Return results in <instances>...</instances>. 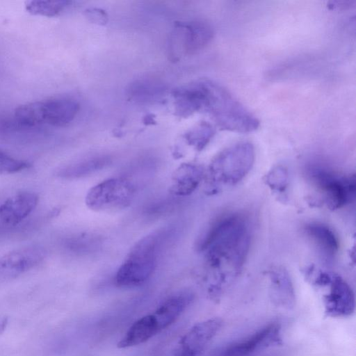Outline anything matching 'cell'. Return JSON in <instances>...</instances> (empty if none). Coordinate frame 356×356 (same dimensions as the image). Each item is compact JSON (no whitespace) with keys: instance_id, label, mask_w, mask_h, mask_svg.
Returning <instances> with one entry per match:
<instances>
[{"instance_id":"cell-1","label":"cell","mask_w":356,"mask_h":356,"mask_svg":"<svg viewBox=\"0 0 356 356\" xmlns=\"http://www.w3.org/2000/svg\"><path fill=\"white\" fill-rule=\"evenodd\" d=\"M251 243L248 218L241 213L224 214L215 220L197 242V249L205 252L207 290L218 300L240 274Z\"/></svg>"},{"instance_id":"cell-2","label":"cell","mask_w":356,"mask_h":356,"mask_svg":"<svg viewBox=\"0 0 356 356\" xmlns=\"http://www.w3.org/2000/svg\"><path fill=\"white\" fill-rule=\"evenodd\" d=\"M254 159V148L249 142H238L220 152L204 175L207 192L215 193L240 182L251 170Z\"/></svg>"},{"instance_id":"cell-3","label":"cell","mask_w":356,"mask_h":356,"mask_svg":"<svg viewBox=\"0 0 356 356\" xmlns=\"http://www.w3.org/2000/svg\"><path fill=\"white\" fill-rule=\"evenodd\" d=\"M203 111L210 114L221 130L247 134L259 127V121L254 115L227 90L211 81H207Z\"/></svg>"},{"instance_id":"cell-4","label":"cell","mask_w":356,"mask_h":356,"mask_svg":"<svg viewBox=\"0 0 356 356\" xmlns=\"http://www.w3.org/2000/svg\"><path fill=\"white\" fill-rule=\"evenodd\" d=\"M168 231L163 229L152 232L135 243L117 271L115 282L118 286H139L150 277Z\"/></svg>"},{"instance_id":"cell-5","label":"cell","mask_w":356,"mask_h":356,"mask_svg":"<svg viewBox=\"0 0 356 356\" xmlns=\"http://www.w3.org/2000/svg\"><path fill=\"white\" fill-rule=\"evenodd\" d=\"M307 177L329 209H341L355 199V175H340L326 167L313 165L307 169Z\"/></svg>"},{"instance_id":"cell-6","label":"cell","mask_w":356,"mask_h":356,"mask_svg":"<svg viewBox=\"0 0 356 356\" xmlns=\"http://www.w3.org/2000/svg\"><path fill=\"white\" fill-rule=\"evenodd\" d=\"M135 191L134 183L128 178L108 179L88 191L86 204L88 208L96 211L120 210L131 204Z\"/></svg>"},{"instance_id":"cell-7","label":"cell","mask_w":356,"mask_h":356,"mask_svg":"<svg viewBox=\"0 0 356 356\" xmlns=\"http://www.w3.org/2000/svg\"><path fill=\"white\" fill-rule=\"evenodd\" d=\"M281 330L278 323H269L245 339L226 345L214 356H255L282 343Z\"/></svg>"},{"instance_id":"cell-8","label":"cell","mask_w":356,"mask_h":356,"mask_svg":"<svg viewBox=\"0 0 356 356\" xmlns=\"http://www.w3.org/2000/svg\"><path fill=\"white\" fill-rule=\"evenodd\" d=\"M324 288L327 289L323 296L324 313L326 316L348 317L354 313V292L341 276L334 273L330 282Z\"/></svg>"},{"instance_id":"cell-9","label":"cell","mask_w":356,"mask_h":356,"mask_svg":"<svg viewBox=\"0 0 356 356\" xmlns=\"http://www.w3.org/2000/svg\"><path fill=\"white\" fill-rule=\"evenodd\" d=\"M222 325L219 318L196 323L181 337L172 356H201Z\"/></svg>"},{"instance_id":"cell-10","label":"cell","mask_w":356,"mask_h":356,"mask_svg":"<svg viewBox=\"0 0 356 356\" xmlns=\"http://www.w3.org/2000/svg\"><path fill=\"white\" fill-rule=\"evenodd\" d=\"M40 246L19 248L0 258V279L12 278L38 266L46 257Z\"/></svg>"},{"instance_id":"cell-11","label":"cell","mask_w":356,"mask_h":356,"mask_svg":"<svg viewBox=\"0 0 356 356\" xmlns=\"http://www.w3.org/2000/svg\"><path fill=\"white\" fill-rule=\"evenodd\" d=\"M211 26L202 21L195 20L178 24L175 30V44L186 55H193L202 50L212 40Z\"/></svg>"},{"instance_id":"cell-12","label":"cell","mask_w":356,"mask_h":356,"mask_svg":"<svg viewBox=\"0 0 356 356\" xmlns=\"http://www.w3.org/2000/svg\"><path fill=\"white\" fill-rule=\"evenodd\" d=\"M269 293L273 303L283 309H293L296 304L293 284L287 270L282 266L271 267L266 272Z\"/></svg>"},{"instance_id":"cell-13","label":"cell","mask_w":356,"mask_h":356,"mask_svg":"<svg viewBox=\"0 0 356 356\" xmlns=\"http://www.w3.org/2000/svg\"><path fill=\"white\" fill-rule=\"evenodd\" d=\"M172 95L176 114L181 117H188L203 110L207 95V80L176 89Z\"/></svg>"},{"instance_id":"cell-14","label":"cell","mask_w":356,"mask_h":356,"mask_svg":"<svg viewBox=\"0 0 356 356\" xmlns=\"http://www.w3.org/2000/svg\"><path fill=\"white\" fill-rule=\"evenodd\" d=\"M38 195L31 192H21L0 205V220L6 225H17L24 220L38 204Z\"/></svg>"},{"instance_id":"cell-15","label":"cell","mask_w":356,"mask_h":356,"mask_svg":"<svg viewBox=\"0 0 356 356\" xmlns=\"http://www.w3.org/2000/svg\"><path fill=\"white\" fill-rule=\"evenodd\" d=\"M41 102L43 122L55 127L70 124L80 108L76 101L70 98H54Z\"/></svg>"},{"instance_id":"cell-16","label":"cell","mask_w":356,"mask_h":356,"mask_svg":"<svg viewBox=\"0 0 356 356\" xmlns=\"http://www.w3.org/2000/svg\"><path fill=\"white\" fill-rule=\"evenodd\" d=\"M204 175L205 171L200 165L181 164L172 175L170 191L177 196L188 195L198 187Z\"/></svg>"},{"instance_id":"cell-17","label":"cell","mask_w":356,"mask_h":356,"mask_svg":"<svg viewBox=\"0 0 356 356\" xmlns=\"http://www.w3.org/2000/svg\"><path fill=\"white\" fill-rule=\"evenodd\" d=\"M193 294L188 291L170 296L153 312L163 330L173 323L191 303Z\"/></svg>"},{"instance_id":"cell-18","label":"cell","mask_w":356,"mask_h":356,"mask_svg":"<svg viewBox=\"0 0 356 356\" xmlns=\"http://www.w3.org/2000/svg\"><path fill=\"white\" fill-rule=\"evenodd\" d=\"M304 232L323 257L327 260L334 258L339 243L336 234L328 225L320 222H310L305 225Z\"/></svg>"},{"instance_id":"cell-19","label":"cell","mask_w":356,"mask_h":356,"mask_svg":"<svg viewBox=\"0 0 356 356\" xmlns=\"http://www.w3.org/2000/svg\"><path fill=\"white\" fill-rule=\"evenodd\" d=\"M161 331L159 324L152 314L145 315L135 321L118 343L120 348L140 345L148 341Z\"/></svg>"},{"instance_id":"cell-20","label":"cell","mask_w":356,"mask_h":356,"mask_svg":"<svg viewBox=\"0 0 356 356\" xmlns=\"http://www.w3.org/2000/svg\"><path fill=\"white\" fill-rule=\"evenodd\" d=\"M111 162V159L107 155L94 156L65 166L57 175L65 179L80 178L104 169Z\"/></svg>"},{"instance_id":"cell-21","label":"cell","mask_w":356,"mask_h":356,"mask_svg":"<svg viewBox=\"0 0 356 356\" xmlns=\"http://www.w3.org/2000/svg\"><path fill=\"white\" fill-rule=\"evenodd\" d=\"M70 3V1L63 0H33L26 2L25 8L33 15L54 17L58 15Z\"/></svg>"},{"instance_id":"cell-22","label":"cell","mask_w":356,"mask_h":356,"mask_svg":"<svg viewBox=\"0 0 356 356\" xmlns=\"http://www.w3.org/2000/svg\"><path fill=\"white\" fill-rule=\"evenodd\" d=\"M17 121L22 125L33 127L43 123L41 101L27 103L15 110Z\"/></svg>"},{"instance_id":"cell-23","label":"cell","mask_w":356,"mask_h":356,"mask_svg":"<svg viewBox=\"0 0 356 356\" xmlns=\"http://www.w3.org/2000/svg\"><path fill=\"white\" fill-rule=\"evenodd\" d=\"M264 182L277 195L286 193L289 184V172L286 167L278 165L273 167L264 177Z\"/></svg>"},{"instance_id":"cell-24","label":"cell","mask_w":356,"mask_h":356,"mask_svg":"<svg viewBox=\"0 0 356 356\" xmlns=\"http://www.w3.org/2000/svg\"><path fill=\"white\" fill-rule=\"evenodd\" d=\"M215 134V129L207 122H201L185 134L188 143L201 151L203 149Z\"/></svg>"},{"instance_id":"cell-25","label":"cell","mask_w":356,"mask_h":356,"mask_svg":"<svg viewBox=\"0 0 356 356\" xmlns=\"http://www.w3.org/2000/svg\"><path fill=\"white\" fill-rule=\"evenodd\" d=\"M163 88L160 83L151 81H136L130 87V95L135 98L144 99L160 94Z\"/></svg>"},{"instance_id":"cell-26","label":"cell","mask_w":356,"mask_h":356,"mask_svg":"<svg viewBox=\"0 0 356 356\" xmlns=\"http://www.w3.org/2000/svg\"><path fill=\"white\" fill-rule=\"evenodd\" d=\"M31 164L26 161L13 158L0 149V174H13L28 169Z\"/></svg>"},{"instance_id":"cell-27","label":"cell","mask_w":356,"mask_h":356,"mask_svg":"<svg viewBox=\"0 0 356 356\" xmlns=\"http://www.w3.org/2000/svg\"><path fill=\"white\" fill-rule=\"evenodd\" d=\"M85 13L86 17L92 23L104 25L108 22V16L103 10L99 8H90L86 10Z\"/></svg>"}]
</instances>
